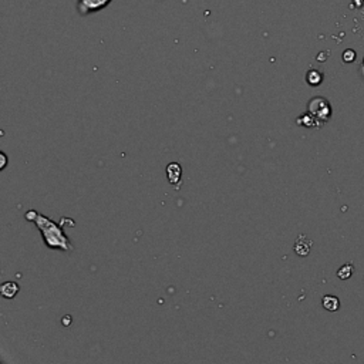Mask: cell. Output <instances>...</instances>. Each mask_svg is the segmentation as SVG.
Wrapping results in <instances>:
<instances>
[{
  "instance_id": "5b68a950",
  "label": "cell",
  "mask_w": 364,
  "mask_h": 364,
  "mask_svg": "<svg viewBox=\"0 0 364 364\" xmlns=\"http://www.w3.org/2000/svg\"><path fill=\"white\" fill-rule=\"evenodd\" d=\"M311 245H313V242H311L310 239H308V236L300 235L297 238L296 243H295V252H296L299 256H308L310 253Z\"/></svg>"
},
{
  "instance_id": "7c38bea8",
  "label": "cell",
  "mask_w": 364,
  "mask_h": 364,
  "mask_svg": "<svg viewBox=\"0 0 364 364\" xmlns=\"http://www.w3.org/2000/svg\"><path fill=\"white\" fill-rule=\"evenodd\" d=\"M0 160H1L0 169H4V168H6V165H7V157H6V154H4V152H1V154H0Z\"/></svg>"
},
{
  "instance_id": "30bf717a",
  "label": "cell",
  "mask_w": 364,
  "mask_h": 364,
  "mask_svg": "<svg viewBox=\"0 0 364 364\" xmlns=\"http://www.w3.org/2000/svg\"><path fill=\"white\" fill-rule=\"evenodd\" d=\"M353 273H354V266H353L351 263L343 265V266L337 270L338 279H341V280H347V279H350Z\"/></svg>"
},
{
  "instance_id": "8fae6325",
  "label": "cell",
  "mask_w": 364,
  "mask_h": 364,
  "mask_svg": "<svg viewBox=\"0 0 364 364\" xmlns=\"http://www.w3.org/2000/svg\"><path fill=\"white\" fill-rule=\"evenodd\" d=\"M356 60V53L353 50H346L343 53V61L344 63H353Z\"/></svg>"
},
{
  "instance_id": "3957f363",
  "label": "cell",
  "mask_w": 364,
  "mask_h": 364,
  "mask_svg": "<svg viewBox=\"0 0 364 364\" xmlns=\"http://www.w3.org/2000/svg\"><path fill=\"white\" fill-rule=\"evenodd\" d=\"M110 3H111V0H79L77 1V12L81 16H87V14L95 13V12L106 9Z\"/></svg>"
},
{
  "instance_id": "4fadbf2b",
  "label": "cell",
  "mask_w": 364,
  "mask_h": 364,
  "mask_svg": "<svg viewBox=\"0 0 364 364\" xmlns=\"http://www.w3.org/2000/svg\"><path fill=\"white\" fill-rule=\"evenodd\" d=\"M362 71H363V74H364V61H363V66H362Z\"/></svg>"
},
{
  "instance_id": "52a82bcc",
  "label": "cell",
  "mask_w": 364,
  "mask_h": 364,
  "mask_svg": "<svg viewBox=\"0 0 364 364\" xmlns=\"http://www.w3.org/2000/svg\"><path fill=\"white\" fill-rule=\"evenodd\" d=\"M20 287L16 282H4L0 287V293L1 296L6 297V299H13L17 293H19Z\"/></svg>"
},
{
  "instance_id": "9c48e42d",
  "label": "cell",
  "mask_w": 364,
  "mask_h": 364,
  "mask_svg": "<svg viewBox=\"0 0 364 364\" xmlns=\"http://www.w3.org/2000/svg\"><path fill=\"white\" fill-rule=\"evenodd\" d=\"M306 81H308L310 85H313V87L320 85L322 81H323V74H322L320 71H317V70H309L308 74H306Z\"/></svg>"
},
{
  "instance_id": "8992f818",
  "label": "cell",
  "mask_w": 364,
  "mask_h": 364,
  "mask_svg": "<svg viewBox=\"0 0 364 364\" xmlns=\"http://www.w3.org/2000/svg\"><path fill=\"white\" fill-rule=\"evenodd\" d=\"M296 122L299 125H302V127H308V128H311V127H322V122L319 121L311 112H305V114H302L299 118L296 120Z\"/></svg>"
},
{
  "instance_id": "6da1fadb",
  "label": "cell",
  "mask_w": 364,
  "mask_h": 364,
  "mask_svg": "<svg viewBox=\"0 0 364 364\" xmlns=\"http://www.w3.org/2000/svg\"><path fill=\"white\" fill-rule=\"evenodd\" d=\"M28 222H33L37 229L40 230L43 236V242L49 249H60L63 252H71L74 251V246L71 245L68 236L63 230V224H56L54 221L49 219L47 216L41 215L37 211L31 209L27 211L25 215Z\"/></svg>"
},
{
  "instance_id": "ba28073f",
  "label": "cell",
  "mask_w": 364,
  "mask_h": 364,
  "mask_svg": "<svg viewBox=\"0 0 364 364\" xmlns=\"http://www.w3.org/2000/svg\"><path fill=\"white\" fill-rule=\"evenodd\" d=\"M322 306H323L326 310L329 311H337L340 308V300L336 296H332V295H326L322 299Z\"/></svg>"
},
{
  "instance_id": "7a4b0ae2",
  "label": "cell",
  "mask_w": 364,
  "mask_h": 364,
  "mask_svg": "<svg viewBox=\"0 0 364 364\" xmlns=\"http://www.w3.org/2000/svg\"><path fill=\"white\" fill-rule=\"evenodd\" d=\"M309 112H311L319 121L324 124L330 120L332 117V107L329 101L323 97H314L309 101Z\"/></svg>"
},
{
  "instance_id": "277c9868",
  "label": "cell",
  "mask_w": 364,
  "mask_h": 364,
  "mask_svg": "<svg viewBox=\"0 0 364 364\" xmlns=\"http://www.w3.org/2000/svg\"><path fill=\"white\" fill-rule=\"evenodd\" d=\"M167 176H168V181L176 185L178 188V184L181 182V178H182V168L178 162H171L168 167H167Z\"/></svg>"
}]
</instances>
